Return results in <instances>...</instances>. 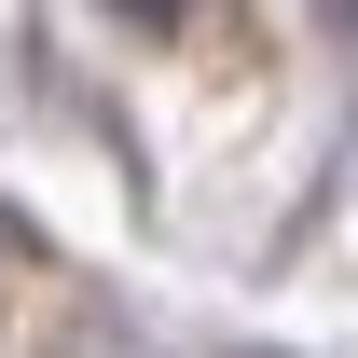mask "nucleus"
Returning <instances> with one entry per match:
<instances>
[{"mask_svg":"<svg viewBox=\"0 0 358 358\" xmlns=\"http://www.w3.org/2000/svg\"><path fill=\"white\" fill-rule=\"evenodd\" d=\"M110 14H138V28H166V14H193V0H110Z\"/></svg>","mask_w":358,"mask_h":358,"instance_id":"obj_1","label":"nucleus"}]
</instances>
